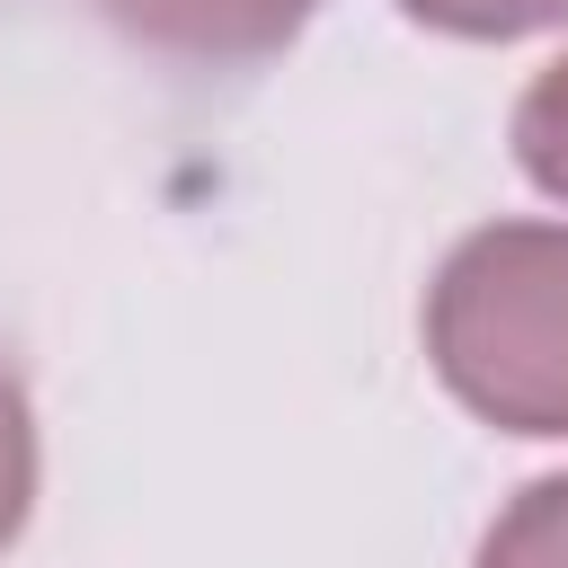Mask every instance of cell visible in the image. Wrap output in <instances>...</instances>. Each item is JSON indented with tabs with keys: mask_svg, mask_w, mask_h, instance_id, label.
<instances>
[{
	"mask_svg": "<svg viewBox=\"0 0 568 568\" xmlns=\"http://www.w3.org/2000/svg\"><path fill=\"white\" fill-rule=\"evenodd\" d=\"M479 568H568V479L524 488V497L497 515Z\"/></svg>",
	"mask_w": 568,
	"mask_h": 568,
	"instance_id": "3",
	"label": "cell"
},
{
	"mask_svg": "<svg viewBox=\"0 0 568 568\" xmlns=\"http://www.w3.org/2000/svg\"><path fill=\"white\" fill-rule=\"evenodd\" d=\"M515 151H524V169L568 204V62H550V71L524 89V106H515Z\"/></svg>",
	"mask_w": 568,
	"mask_h": 568,
	"instance_id": "4",
	"label": "cell"
},
{
	"mask_svg": "<svg viewBox=\"0 0 568 568\" xmlns=\"http://www.w3.org/2000/svg\"><path fill=\"white\" fill-rule=\"evenodd\" d=\"M426 346L479 417L515 435H568V231L497 222L462 240L435 275Z\"/></svg>",
	"mask_w": 568,
	"mask_h": 568,
	"instance_id": "1",
	"label": "cell"
},
{
	"mask_svg": "<svg viewBox=\"0 0 568 568\" xmlns=\"http://www.w3.org/2000/svg\"><path fill=\"white\" fill-rule=\"evenodd\" d=\"M27 488H36V435H27V399H18V382L0 373V541L18 532Z\"/></svg>",
	"mask_w": 568,
	"mask_h": 568,
	"instance_id": "6",
	"label": "cell"
},
{
	"mask_svg": "<svg viewBox=\"0 0 568 568\" xmlns=\"http://www.w3.org/2000/svg\"><path fill=\"white\" fill-rule=\"evenodd\" d=\"M426 27H453V36H524V27H559L568 0H408Z\"/></svg>",
	"mask_w": 568,
	"mask_h": 568,
	"instance_id": "5",
	"label": "cell"
},
{
	"mask_svg": "<svg viewBox=\"0 0 568 568\" xmlns=\"http://www.w3.org/2000/svg\"><path fill=\"white\" fill-rule=\"evenodd\" d=\"M124 36L160 44V53H195V62H248L275 53L320 0H98Z\"/></svg>",
	"mask_w": 568,
	"mask_h": 568,
	"instance_id": "2",
	"label": "cell"
}]
</instances>
